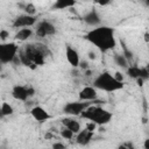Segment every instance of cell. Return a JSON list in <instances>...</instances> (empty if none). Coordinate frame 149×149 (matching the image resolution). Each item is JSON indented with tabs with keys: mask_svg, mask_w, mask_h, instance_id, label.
Returning <instances> with one entry per match:
<instances>
[{
	"mask_svg": "<svg viewBox=\"0 0 149 149\" xmlns=\"http://www.w3.org/2000/svg\"><path fill=\"white\" fill-rule=\"evenodd\" d=\"M113 59L115 62V64L120 68H123V69H127L129 65H128V59L127 57L123 55V54H114L113 55Z\"/></svg>",
	"mask_w": 149,
	"mask_h": 149,
	"instance_id": "obj_19",
	"label": "cell"
},
{
	"mask_svg": "<svg viewBox=\"0 0 149 149\" xmlns=\"http://www.w3.org/2000/svg\"><path fill=\"white\" fill-rule=\"evenodd\" d=\"M57 31L55 24L48 20H42L40 22H37L36 29H35V34L38 37H47V36H52L55 35Z\"/></svg>",
	"mask_w": 149,
	"mask_h": 149,
	"instance_id": "obj_8",
	"label": "cell"
},
{
	"mask_svg": "<svg viewBox=\"0 0 149 149\" xmlns=\"http://www.w3.org/2000/svg\"><path fill=\"white\" fill-rule=\"evenodd\" d=\"M93 86L97 90H101L105 92H115V91L122 90L125 84L123 81L118 80L114 74L109 73L108 71H104L94 78Z\"/></svg>",
	"mask_w": 149,
	"mask_h": 149,
	"instance_id": "obj_3",
	"label": "cell"
},
{
	"mask_svg": "<svg viewBox=\"0 0 149 149\" xmlns=\"http://www.w3.org/2000/svg\"><path fill=\"white\" fill-rule=\"evenodd\" d=\"M31 35H33L31 28L26 27V28H20V29L16 31L14 38H15L16 41H19V42H24V41L29 40V38L31 37Z\"/></svg>",
	"mask_w": 149,
	"mask_h": 149,
	"instance_id": "obj_17",
	"label": "cell"
},
{
	"mask_svg": "<svg viewBox=\"0 0 149 149\" xmlns=\"http://www.w3.org/2000/svg\"><path fill=\"white\" fill-rule=\"evenodd\" d=\"M93 137V130H90L87 128L80 129L79 133L76 134V142L80 146H87Z\"/></svg>",
	"mask_w": 149,
	"mask_h": 149,
	"instance_id": "obj_15",
	"label": "cell"
},
{
	"mask_svg": "<svg viewBox=\"0 0 149 149\" xmlns=\"http://www.w3.org/2000/svg\"><path fill=\"white\" fill-rule=\"evenodd\" d=\"M144 41L146 42H149V33H146L144 34Z\"/></svg>",
	"mask_w": 149,
	"mask_h": 149,
	"instance_id": "obj_31",
	"label": "cell"
},
{
	"mask_svg": "<svg viewBox=\"0 0 149 149\" xmlns=\"http://www.w3.org/2000/svg\"><path fill=\"white\" fill-rule=\"evenodd\" d=\"M52 148H54V149H64V148H66V146H65L64 143L56 142V143H54V144H52Z\"/></svg>",
	"mask_w": 149,
	"mask_h": 149,
	"instance_id": "obj_25",
	"label": "cell"
},
{
	"mask_svg": "<svg viewBox=\"0 0 149 149\" xmlns=\"http://www.w3.org/2000/svg\"><path fill=\"white\" fill-rule=\"evenodd\" d=\"M143 1H144V2L147 3V5H149V0H143Z\"/></svg>",
	"mask_w": 149,
	"mask_h": 149,
	"instance_id": "obj_32",
	"label": "cell"
},
{
	"mask_svg": "<svg viewBox=\"0 0 149 149\" xmlns=\"http://www.w3.org/2000/svg\"><path fill=\"white\" fill-rule=\"evenodd\" d=\"M36 22H37L36 15H29V14H26L24 13V14L17 15L14 19L12 26H13V28H16V29H19V28H26V27H29L30 28V27L35 26Z\"/></svg>",
	"mask_w": 149,
	"mask_h": 149,
	"instance_id": "obj_9",
	"label": "cell"
},
{
	"mask_svg": "<svg viewBox=\"0 0 149 149\" xmlns=\"http://www.w3.org/2000/svg\"><path fill=\"white\" fill-rule=\"evenodd\" d=\"M143 147H144V149H149V139H146V140H144Z\"/></svg>",
	"mask_w": 149,
	"mask_h": 149,
	"instance_id": "obj_29",
	"label": "cell"
},
{
	"mask_svg": "<svg viewBox=\"0 0 149 149\" xmlns=\"http://www.w3.org/2000/svg\"><path fill=\"white\" fill-rule=\"evenodd\" d=\"M22 9L24 10L26 14H29V15H36V7L34 6V3L29 2V3H26Z\"/></svg>",
	"mask_w": 149,
	"mask_h": 149,
	"instance_id": "obj_22",
	"label": "cell"
},
{
	"mask_svg": "<svg viewBox=\"0 0 149 149\" xmlns=\"http://www.w3.org/2000/svg\"><path fill=\"white\" fill-rule=\"evenodd\" d=\"M48 54L49 51L45 45L37 43H29L20 48L17 56L22 65L30 69H35L37 66L44 65Z\"/></svg>",
	"mask_w": 149,
	"mask_h": 149,
	"instance_id": "obj_2",
	"label": "cell"
},
{
	"mask_svg": "<svg viewBox=\"0 0 149 149\" xmlns=\"http://www.w3.org/2000/svg\"><path fill=\"white\" fill-rule=\"evenodd\" d=\"M61 122H62V125H63L64 127L69 128V129H70V130H72L74 134L79 133V132H80V129H81L80 122H79V121H77L74 118H64V119H62V120H61Z\"/></svg>",
	"mask_w": 149,
	"mask_h": 149,
	"instance_id": "obj_16",
	"label": "cell"
},
{
	"mask_svg": "<svg viewBox=\"0 0 149 149\" xmlns=\"http://www.w3.org/2000/svg\"><path fill=\"white\" fill-rule=\"evenodd\" d=\"M13 113H14V108L12 107V105H9L8 102L3 101L2 105H1V108H0V114H1V116H2V118H3V116H9V115H12Z\"/></svg>",
	"mask_w": 149,
	"mask_h": 149,
	"instance_id": "obj_20",
	"label": "cell"
},
{
	"mask_svg": "<svg viewBox=\"0 0 149 149\" xmlns=\"http://www.w3.org/2000/svg\"><path fill=\"white\" fill-rule=\"evenodd\" d=\"M98 97L97 88L94 86H85L79 91L78 98L83 101H94Z\"/></svg>",
	"mask_w": 149,
	"mask_h": 149,
	"instance_id": "obj_12",
	"label": "cell"
},
{
	"mask_svg": "<svg viewBox=\"0 0 149 149\" xmlns=\"http://www.w3.org/2000/svg\"><path fill=\"white\" fill-rule=\"evenodd\" d=\"M80 116L83 119H86V120L94 122L97 126H104V125H107L112 120L113 115L109 111L102 108L101 106L92 104L80 114Z\"/></svg>",
	"mask_w": 149,
	"mask_h": 149,
	"instance_id": "obj_4",
	"label": "cell"
},
{
	"mask_svg": "<svg viewBox=\"0 0 149 149\" xmlns=\"http://www.w3.org/2000/svg\"><path fill=\"white\" fill-rule=\"evenodd\" d=\"M126 70H127V74L130 78L135 79V80L139 79V78H142L144 80L149 79V71L146 69V66L144 68H140V66H136V65H130Z\"/></svg>",
	"mask_w": 149,
	"mask_h": 149,
	"instance_id": "obj_10",
	"label": "cell"
},
{
	"mask_svg": "<svg viewBox=\"0 0 149 149\" xmlns=\"http://www.w3.org/2000/svg\"><path fill=\"white\" fill-rule=\"evenodd\" d=\"M88 58H90V59H95V58H97L95 52H94V51H92V50H91V51H88Z\"/></svg>",
	"mask_w": 149,
	"mask_h": 149,
	"instance_id": "obj_28",
	"label": "cell"
},
{
	"mask_svg": "<svg viewBox=\"0 0 149 149\" xmlns=\"http://www.w3.org/2000/svg\"><path fill=\"white\" fill-rule=\"evenodd\" d=\"M19 45L15 42H1L0 44V62L2 64L14 63L19 55Z\"/></svg>",
	"mask_w": 149,
	"mask_h": 149,
	"instance_id": "obj_5",
	"label": "cell"
},
{
	"mask_svg": "<svg viewBox=\"0 0 149 149\" xmlns=\"http://www.w3.org/2000/svg\"><path fill=\"white\" fill-rule=\"evenodd\" d=\"M34 94H35V90L31 86L15 85L12 88V97L16 100H20V101H27Z\"/></svg>",
	"mask_w": 149,
	"mask_h": 149,
	"instance_id": "obj_7",
	"label": "cell"
},
{
	"mask_svg": "<svg viewBox=\"0 0 149 149\" xmlns=\"http://www.w3.org/2000/svg\"><path fill=\"white\" fill-rule=\"evenodd\" d=\"M85 38L101 52H107L116 47L114 29L107 26H98L86 33Z\"/></svg>",
	"mask_w": 149,
	"mask_h": 149,
	"instance_id": "obj_1",
	"label": "cell"
},
{
	"mask_svg": "<svg viewBox=\"0 0 149 149\" xmlns=\"http://www.w3.org/2000/svg\"><path fill=\"white\" fill-rule=\"evenodd\" d=\"M83 21H84L87 26H91V27H98V26H100V23H101L100 15H99V13H98L94 8L90 9L87 13L84 14Z\"/></svg>",
	"mask_w": 149,
	"mask_h": 149,
	"instance_id": "obj_11",
	"label": "cell"
},
{
	"mask_svg": "<svg viewBox=\"0 0 149 149\" xmlns=\"http://www.w3.org/2000/svg\"><path fill=\"white\" fill-rule=\"evenodd\" d=\"M76 5V0H55L52 5L54 10H62L66 8H71Z\"/></svg>",
	"mask_w": 149,
	"mask_h": 149,
	"instance_id": "obj_18",
	"label": "cell"
},
{
	"mask_svg": "<svg viewBox=\"0 0 149 149\" xmlns=\"http://www.w3.org/2000/svg\"><path fill=\"white\" fill-rule=\"evenodd\" d=\"M7 37H9V31L6 29H1L0 30V40L1 42H5L7 40Z\"/></svg>",
	"mask_w": 149,
	"mask_h": 149,
	"instance_id": "obj_23",
	"label": "cell"
},
{
	"mask_svg": "<svg viewBox=\"0 0 149 149\" xmlns=\"http://www.w3.org/2000/svg\"><path fill=\"white\" fill-rule=\"evenodd\" d=\"M83 69H87V63L86 62H80V64H79Z\"/></svg>",
	"mask_w": 149,
	"mask_h": 149,
	"instance_id": "obj_30",
	"label": "cell"
},
{
	"mask_svg": "<svg viewBox=\"0 0 149 149\" xmlns=\"http://www.w3.org/2000/svg\"><path fill=\"white\" fill-rule=\"evenodd\" d=\"M93 101H70L68 104H65V106L63 107V112L70 116H80V114L90 106L92 105Z\"/></svg>",
	"mask_w": 149,
	"mask_h": 149,
	"instance_id": "obj_6",
	"label": "cell"
},
{
	"mask_svg": "<svg viewBox=\"0 0 149 149\" xmlns=\"http://www.w3.org/2000/svg\"><path fill=\"white\" fill-rule=\"evenodd\" d=\"M134 146H133V143H130V142H127V143H123V144H121L120 146V148H133Z\"/></svg>",
	"mask_w": 149,
	"mask_h": 149,
	"instance_id": "obj_27",
	"label": "cell"
},
{
	"mask_svg": "<svg viewBox=\"0 0 149 149\" xmlns=\"http://www.w3.org/2000/svg\"><path fill=\"white\" fill-rule=\"evenodd\" d=\"M65 57H66V61L68 63L72 66V68H78L79 64H80V57H79V54L78 51L72 48L71 45H68L66 49H65Z\"/></svg>",
	"mask_w": 149,
	"mask_h": 149,
	"instance_id": "obj_13",
	"label": "cell"
},
{
	"mask_svg": "<svg viewBox=\"0 0 149 149\" xmlns=\"http://www.w3.org/2000/svg\"><path fill=\"white\" fill-rule=\"evenodd\" d=\"M111 1L112 0H93V2H95L99 6H107L111 3Z\"/></svg>",
	"mask_w": 149,
	"mask_h": 149,
	"instance_id": "obj_24",
	"label": "cell"
},
{
	"mask_svg": "<svg viewBox=\"0 0 149 149\" xmlns=\"http://www.w3.org/2000/svg\"><path fill=\"white\" fill-rule=\"evenodd\" d=\"M59 135H61V137L64 139V140H72L76 134H74L72 130H70L69 128H66V127L63 126V128L59 130Z\"/></svg>",
	"mask_w": 149,
	"mask_h": 149,
	"instance_id": "obj_21",
	"label": "cell"
},
{
	"mask_svg": "<svg viewBox=\"0 0 149 149\" xmlns=\"http://www.w3.org/2000/svg\"><path fill=\"white\" fill-rule=\"evenodd\" d=\"M30 114L34 118V120H36L37 122H44L51 119V115L49 114V112H47L42 106H34L30 109Z\"/></svg>",
	"mask_w": 149,
	"mask_h": 149,
	"instance_id": "obj_14",
	"label": "cell"
},
{
	"mask_svg": "<svg viewBox=\"0 0 149 149\" xmlns=\"http://www.w3.org/2000/svg\"><path fill=\"white\" fill-rule=\"evenodd\" d=\"M115 78L118 79V80H120V81H122L123 80V76H122V73H120V72H115Z\"/></svg>",
	"mask_w": 149,
	"mask_h": 149,
	"instance_id": "obj_26",
	"label": "cell"
}]
</instances>
